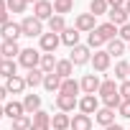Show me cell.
Here are the masks:
<instances>
[{
    "mask_svg": "<svg viewBox=\"0 0 130 130\" xmlns=\"http://www.w3.org/2000/svg\"><path fill=\"white\" fill-rule=\"evenodd\" d=\"M41 48H33V46H28V48H23L21 51V56H18V67H23L26 72H31V69H38V64H41Z\"/></svg>",
    "mask_w": 130,
    "mask_h": 130,
    "instance_id": "cell-1",
    "label": "cell"
},
{
    "mask_svg": "<svg viewBox=\"0 0 130 130\" xmlns=\"http://www.w3.org/2000/svg\"><path fill=\"white\" fill-rule=\"evenodd\" d=\"M21 31H23V36H28V38H41L46 31H43V21H38L36 15H26L23 21H21Z\"/></svg>",
    "mask_w": 130,
    "mask_h": 130,
    "instance_id": "cell-2",
    "label": "cell"
},
{
    "mask_svg": "<svg viewBox=\"0 0 130 130\" xmlns=\"http://www.w3.org/2000/svg\"><path fill=\"white\" fill-rule=\"evenodd\" d=\"M92 69H94V74H105V72H110V67H112V56L105 51V48H100V51H94L92 54Z\"/></svg>",
    "mask_w": 130,
    "mask_h": 130,
    "instance_id": "cell-3",
    "label": "cell"
},
{
    "mask_svg": "<svg viewBox=\"0 0 130 130\" xmlns=\"http://www.w3.org/2000/svg\"><path fill=\"white\" fill-rule=\"evenodd\" d=\"M69 61L74 64V67H84V64H89V61H92V48H89L87 43L74 46L72 54H69Z\"/></svg>",
    "mask_w": 130,
    "mask_h": 130,
    "instance_id": "cell-4",
    "label": "cell"
},
{
    "mask_svg": "<svg viewBox=\"0 0 130 130\" xmlns=\"http://www.w3.org/2000/svg\"><path fill=\"white\" fill-rule=\"evenodd\" d=\"M59 46H61V36H59V33L46 31V33L38 38V48H41V54H56Z\"/></svg>",
    "mask_w": 130,
    "mask_h": 130,
    "instance_id": "cell-5",
    "label": "cell"
},
{
    "mask_svg": "<svg viewBox=\"0 0 130 130\" xmlns=\"http://www.w3.org/2000/svg\"><path fill=\"white\" fill-rule=\"evenodd\" d=\"M74 28L79 33H92L97 28V18L92 13H79V15H74Z\"/></svg>",
    "mask_w": 130,
    "mask_h": 130,
    "instance_id": "cell-6",
    "label": "cell"
},
{
    "mask_svg": "<svg viewBox=\"0 0 130 130\" xmlns=\"http://www.w3.org/2000/svg\"><path fill=\"white\" fill-rule=\"evenodd\" d=\"M54 102H56V110L59 112H74L77 107H79V97H72V94H56L54 97Z\"/></svg>",
    "mask_w": 130,
    "mask_h": 130,
    "instance_id": "cell-7",
    "label": "cell"
},
{
    "mask_svg": "<svg viewBox=\"0 0 130 130\" xmlns=\"http://www.w3.org/2000/svg\"><path fill=\"white\" fill-rule=\"evenodd\" d=\"M79 84H82V94H97L100 92V84H102V79H100V74H84L82 79H79Z\"/></svg>",
    "mask_w": 130,
    "mask_h": 130,
    "instance_id": "cell-8",
    "label": "cell"
},
{
    "mask_svg": "<svg viewBox=\"0 0 130 130\" xmlns=\"http://www.w3.org/2000/svg\"><path fill=\"white\" fill-rule=\"evenodd\" d=\"M79 112H84V115H94L97 110H100V100H97V94H82L79 97V107H77Z\"/></svg>",
    "mask_w": 130,
    "mask_h": 130,
    "instance_id": "cell-9",
    "label": "cell"
},
{
    "mask_svg": "<svg viewBox=\"0 0 130 130\" xmlns=\"http://www.w3.org/2000/svg\"><path fill=\"white\" fill-rule=\"evenodd\" d=\"M0 36H3V41H18V38L23 36V31H21V23H15V21H8L5 26H0Z\"/></svg>",
    "mask_w": 130,
    "mask_h": 130,
    "instance_id": "cell-10",
    "label": "cell"
},
{
    "mask_svg": "<svg viewBox=\"0 0 130 130\" xmlns=\"http://www.w3.org/2000/svg\"><path fill=\"white\" fill-rule=\"evenodd\" d=\"M105 51H107L112 59H122V56L127 54V43H125L122 38H112V41L105 43Z\"/></svg>",
    "mask_w": 130,
    "mask_h": 130,
    "instance_id": "cell-11",
    "label": "cell"
},
{
    "mask_svg": "<svg viewBox=\"0 0 130 130\" xmlns=\"http://www.w3.org/2000/svg\"><path fill=\"white\" fill-rule=\"evenodd\" d=\"M33 15L38 21H48L54 15V3H51V0H38V3L33 5Z\"/></svg>",
    "mask_w": 130,
    "mask_h": 130,
    "instance_id": "cell-12",
    "label": "cell"
},
{
    "mask_svg": "<svg viewBox=\"0 0 130 130\" xmlns=\"http://www.w3.org/2000/svg\"><path fill=\"white\" fill-rule=\"evenodd\" d=\"M26 87H28V84H26V77H21V74L5 79V89H8V94H23Z\"/></svg>",
    "mask_w": 130,
    "mask_h": 130,
    "instance_id": "cell-13",
    "label": "cell"
},
{
    "mask_svg": "<svg viewBox=\"0 0 130 130\" xmlns=\"http://www.w3.org/2000/svg\"><path fill=\"white\" fill-rule=\"evenodd\" d=\"M51 130H72V115L69 112L51 115Z\"/></svg>",
    "mask_w": 130,
    "mask_h": 130,
    "instance_id": "cell-14",
    "label": "cell"
},
{
    "mask_svg": "<svg viewBox=\"0 0 130 130\" xmlns=\"http://www.w3.org/2000/svg\"><path fill=\"white\" fill-rule=\"evenodd\" d=\"M21 46H18V41H0V56L3 59H18L21 56Z\"/></svg>",
    "mask_w": 130,
    "mask_h": 130,
    "instance_id": "cell-15",
    "label": "cell"
},
{
    "mask_svg": "<svg viewBox=\"0 0 130 130\" xmlns=\"http://www.w3.org/2000/svg\"><path fill=\"white\" fill-rule=\"evenodd\" d=\"M21 102H23V107H26V115H31V117H33L38 110H43V107H41V94H33V92H31V94H26Z\"/></svg>",
    "mask_w": 130,
    "mask_h": 130,
    "instance_id": "cell-16",
    "label": "cell"
},
{
    "mask_svg": "<svg viewBox=\"0 0 130 130\" xmlns=\"http://www.w3.org/2000/svg\"><path fill=\"white\" fill-rule=\"evenodd\" d=\"M31 130H51V115H48L46 110H38V112L33 115Z\"/></svg>",
    "mask_w": 130,
    "mask_h": 130,
    "instance_id": "cell-17",
    "label": "cell"
},
{
    "mask_svg": "<svg viewBox=\"0 0 130 130\" xmlns=\"http://www.w3.org/2000/svg\"><path fill=\"white\" fill-rule=\"evenodd\" d=\"M107 18H110V23H115L117 28H120V26H125V23H130V15H127V10H125V8H110Z\"/></svg>",
    "mask_w": 130,
    "mask_h": 130,
    "instance_id": "cell-18",
    "label": "cell"
},
{
    "mask_svg": "<svg viewBox=\"0 0 130 130\" xmlns=\"http://www.w3.org/2000/svg\"><path fill=\"white\" fill-rule=\"evenodd\" d=\"M94 122L102 125V127L112 125V122H115V110H110V107H100V110L94 112Z\"/></svg>",
    "mask_w": 130,
    "mask_h": 130,
    "instance_id": "cell-19",
    "label": "cell"
},
{
    "mask_svg": "<svg viewBox=\"0 0 130 130\" xmlns=\"http://www.w3.org/2000/svg\"><path fill=\"white\" fill-rule=\"evenodd\" d=\"M79 38H82V33L74 28V26H69L67 31L61 33V43L64 46H69V48H74V46H79Z\"/></svg>",
    "mask_w": 130,
    "mask_h": 130,
    "instance_id": "cell-20",
    "label": "cell"
},
{
    "mask_svg": "<svg viewBox=\"0 0 130 130\" xmlns=\"http://www.w3.org/2000/svg\"><path fill=\"white\" fill-rule=\"evenodd\" d=\"M46 26H48V31H51V33H59V36L69 28V26H67V18H64V15H56V13L46 21Z\"/></svg>",
    "mask_w": 130,
    "mask_h": 130,
    "instance_id": "cell-21",
    "label": "cell"
},
{
    "mask_svg": "<svg viewBox=\"0 0 130 130\" xmlns=\"http://www.w3.org/2000/svg\"><path fill=\"white\" fill-rule=\"evenodd\" d=\"M117 87H120V84H117L112 77H105V79H102V84H100L97 97H102V100H105V97H110V94H117Z\"/></svg>",
    "mask_w": 130,
    "mask_h": 130,
    "instance_id": "cell-22",
    "label": "cell"
},
{
    "mask_svg": "<svg viewBox=\"0 0 130 130\" xmlns=\"http://www.w3.org/2000/svg\"><path fill=\"white\" fill-rule=\"evenodd\" d=\"M72 130H92V115H72Z\"/></svg>",
    "mask_w": 130,
    "mask_h": 130,
    "instance_id": "cell-23",
    "label": "cell"
},
{
    "mask_svg": "<svg viewBox=\"0 0 130 130\" xmlns=\"http://www.w3.org/2000/svg\"><path fill=\"white\" fill-rule=\"evenodd\" d=\"M56 64H59L56 54H43V56H41V64H38V69H41L43 74H54V72H56Z\"/></svg>",
    "mask_w": 130,
    "mask_h": 130,
    "instance_id": "cell-24",
    "label": "cell"
},
{
    "mask_svg": "<svg viewBox=\"0 0 130 130\" xmlns=\"http://www.w3.org/2000/svg\"><path fill=\"white\" fill-rule=\"evenodd\" d=\"M112 79H115V82H125V79H130V61L120 59V61L115 64V74H112Z\"/></svg>",
    "mask_w": 130,
    "mask_h": 130,
    "instance_id": "cell-25",
    "label": "cell"
},
{
    "mask_svg": "<svg viewBox=\"0 0 130 130\" xmlns=\"http://www.w3.org/2000/svg\"><path fill=\"white\" fill-rule=\"evenodd\" d=\"M61 82H64V79H61L56 72H54V74H46V77H43V89H46V92H51V94H54V92L59 94V89H61Z\"/></svg>",
    "mask_w": 130,
    "mask_h": 130,
    "instance_id": "cell-26",
    "label": "cell"
},
{
    "mask_svg": "<svg viewBox=\"0 0 130 130\" xmlns=\"http://www.w3.org/2000/svg\"><path fill=\"white\" fill-rule=\"evenodd\" d=\"M21 115H26V107H23V102H18V100H10V102H5V117L15 120V117H21Z\"/></svg>",
    "mask_w": 130,
    "mask_h": 130,
    "instance_id": "cell-27",
    "label": "cell"
},
{
    "mask_svg": "<svg viewBox=\"0 0 130 130\" xmlns=\"http://www.w3.org/2000/svg\"><path fill=\"white\" fill-rule=\"evenodd\" d=\"M61 94H72V97H77L79 92H82V84L74 79V77H69V79H64L61 82V89H59Z\"/></svg>",
    "mask_w": 130,
    "mask_h": 130,
    "instance_id": "cell-28",
    "label": "cell"
},
{
    "mask_svg": "<svg viewBox=\"0 0 130 130\" xmlns=\"http://www.w3.org/2000/svg\"><path fill=\"white\" fill-rule=\"evenodd\" d=\"M97 33H100V36L105 38V43H107V41L117 38V26L110 23V21H107V23H100V26H97Z\"/></svg>",
    "mask_w": 130,
    "mask_h": 130,
    "instance_id": "cell-29",
    "label": "cell"
},
{
    "mask_svg": "<svg viewBox=\"0 0 130 130\" xmlns=\"http://www.w3.org/2000/svg\"><path fill=\"white\" fill-rule=\"evenodd\" d=\"M43 72L41 69H31V72H26V84L31 87V89H36V87H43Z\"/></svg>",
    "mask_w": 130,
    "mask_h": 130,
    "instance_id": "cell-30",
    "label": "cell"
},
{
    "mask_svg": "<svg viewBox=\"0 0 130 130\" xmlns=\"http://www.w3.org/2000/svg\"><path fill=\"white\" fill-rule=\"evenodd\" d=\"M18 74V59H5L3 61V67H0V77L3 79H10Z\"/></svg>",
    "mask_w": 130,
    "mask_h": 130,
    "instance_id": "cell-31",
    "label": "cell"
},
{
    "mask_svg": "<svg viewBox=\"0 0 130 130\" xmlns=\"http://www.w3.org/2000/svg\"><path fill=\"white\" fill-rule=\"evenodd\" d=\"M56 74H59L61 79H69V77L74 74V64H72L69 59H59V64H56Z\"/></svg>",
    "mask_w": 130,
    "mask_h": 130,
    "instance_id": "cell-32",
    "label": "cell"
},
{
    "mask_svg": "<svg viewBox=\"0 0 130 130\" xmlns=\"http://www.w3.org/2000/svg\"><path fill=\"white\" fill-rule=\"evenodd\" d=\"M89 13L97 18V15H107L110 13V5L107 0H89Z\"/></svg>",
    "mask_w": 130,
    "mask_h": 130,
    "instance_id": "cell-33",
    "label": "cell"
},
{
    "mask_svg": "<svg viewBox=\"0 0 130 130\" xmlns=\"http://www.w3.org/2000/svg\"><path fill=\"white\" fill-rule=\"evenodd\" d=\"M31 125H33L31 115H21V117L10 120V130H31Z\"/></svg>",
    "mask_w": 130,
    "mask_h": 130,
    "instance_id": "cell-34",
    "label": "cell"
},
{
    "mask_svg": "<svg viewBox=\"0 0 130 130\" xmlns=\"http://www.w3.org/2000/svg\"><path fill=\"white\" fill-rule=\"evenodd\" d=\"M74 10V0H54V13L56 15H67Z\"/></svg>",
    "mask_w": 130,
    "mask_h": 130,
    "instance_id": "cell-35",
    "label": "cell"
},
{
    "mask_svg": "<svg viewBox=\"0 0 130 130\" xmlns=\"http://www.w3.org/2000/svg\"><path fill=\"white\" fill-rule=\"evenodd\" d=\"M87 46H89L92 51H100V48L105 46V38H102V36L97 33V28H94L92 33H87Z\"/></svg>",
    "mask_w": 130,
    "mask_h": 130,
    "instance_id": "cell-36",
    "label": "cell"
},
{
    "mask_svg": "<svg viewBox=\"0 0 130 130\" xmlns=\"http://www.w3.org/2000/svg\"><path fill=\"white\" fill-rule=\"evenodd\" d=\"M5 3H8V13H13V15L26 13V8H28V3H26V0H5Z\"/></svg>",
    "mask_w": 130,
    "mask_h": 130,
    "instance_id": "cell-37",
    "label": "cell"
},
{
    "mask_svg": "<svg viewBox=\"0 0 130 130\" xmlns=\"http://www.w3.org/2000/svg\"><path fill=\"white\" fill-rule=\"evenodd\" d=\"M102 102H105L102 107H110V110H117V107L122 105V97H120V92H117V94H110V97H105Z\"/></svg>",
    "mask_w": 130,
    "mask_h": 130,
    "instance_id": "cell-38",
    "label": "cell"
},
{
    "mask_svg": "<svg viewBox=\"0 0 130 130\" xmlns=\"http://www.w3.org/2000/svg\"><path fill=\"white\" fill-rule=\"evenodd\" d=\"M117 38H122L125 43H130V23H125V26L117 28Z\"/></svg>",
    "mask_w": 130,
    "mask_h": 130,
    "instance_id": "cell-39",
    "label": "cell"
},
{
    "mask_svg": "<svg viewBox=\"0 0 130 130\" xmlns=\"http://www.w3.org/2000/svg\"><path fill=\"white\" fill-rule=\"evenodd\" d=\"M117 92H120V97H122V100H130V79H125V82H120V87H117Z\"/></svg>",
    "mask_w": 130,
    "mask_h": 130,
    "instance_id": "cell-40",
    "label": "cell"
},
{
    "mask_svg": "<svg viewBox=\"0 0 130 130\" xmlns=\"http://www.w3.org/2000/svg\"><path fill=\"white\" fill-rule=\"evenodd\" d=\"M117 115L125 117V120H130V100H122V105L117 107Z\"/></svg>",
    "mask_w": 130,
    "mask_h": 130,
    "instance_id": "cell-41",
    "label": "cell"
},
{
    "mask_svg": "<svg viewBox=\"0 0 130 130\" xmlns=\"http://www.w3.org/2000/svg\"><path fill=\"white\" fill-rule=\"evenodd\" d=\"M125 3H127V0H107L110 8H125Z\"/></svg>",
    "mask_w": 130,
    "mask_h": 130,
    "instance_id": "cell-42",
    "label": "cell"
},
{
    "mask_svg": "<svg viewBox=\"0 0 130 130\" xmlns=\"http://www.w3.org/2000/svg\"><path fill=\"white\" fill-rule=\"evenodd\" d=\"M5 97H8V89L5 84H0V105H5Z\"/></svg>",
    "mask_w": 130,
    "mask_h": 130,
    "instance_id": "cell-43",
    "label": "cell"
},
{
    "mask_svg": "<svg viewBox=\"0 0 130 130\" xmlns=\"http://www.w3.org/2000/svg\"><path fill=\"white\" fill-rule=\"evenodd\" d=\"M105 130H125V127H122V125H120V122H112V125H107V127H105Z\"/></svg>",
    "mask_w": 130,
    "mask_h": 130,
    "instance_id": "cell-44",
    "label": "cell"
},
{
    "mask_svg": "<svg viewBox=\"0 0 130 130\" xmlns=\"http://www.w3.org/2000/svg\"><path fill=\"white\" fill-rule=\"evenodd\" d=\"M8 10V3H5V0H0V13H5Z\"/></svg>",
    "mask_w": 130,
    "mask_h": 130,
    "instance_id": "cell-45",
    "label": "cell"
},
{
    "mask_svg": "<svg viewBox=\"0 0 130 130\" xmlns=\"http://www.w3.org/2000/svg\"><path fill=\"white\" fill-rule=\"evenodd\" d=\"M0 117H5V105H0Z\"/></svg>",
    "mask_w": 130,
    "mask_h": 130,
    "instance_id": "cell-46",
    "label": "cell"
},
{
    "mask_svg": "<svg viewBox=\"0 0 130 130\" xmlns=\"http://www.w3.org/2000/svg\"><path fill=\"white\" fill-rule=\"evenodd\" d=\"M125 10H127V15H130V0H127V3H125Z\"/></svg>",
    "mask_w": 130,
    "mask_h": 130,
    "instance_id": "cell-47",
    "label": "cell"
},
{
    "mask_svg": "<svg viewBox=\"0 0 130 130\" xmlns=\"http://www.w3.org/2000/svg\"><path fill=\"white\" fill-rule=\"evenodd\" d=\"M26 3H33V5H36V3H38V0H26Z\"/></svg>",
    "mask_w": 130,
    "mask_h": 130,
    "instance_id": "cell-48",
    "label": "cell"
},
{
    "mask_svg": "<svg viewBox=\"0 0 130 130\" xmlns=\"http://www.w3.org/2000/svg\"><path fill=\"white\" fill-rule=\"evenodd\" d=\"M3 61H5V59H3V56H0V67H3Z\"/></svg>",
    "mask_w": 130,
    "mask_h": 130,
    "instance_id": "cell-49",
    "label": "cell"
},
{
    "mask_svg": "<svg viewBox=\"0 0 130 130\" xmlns=\"http://www.w3.org/2000/svg\"><path fill=\"white\" fill-rule=\"evenodd\" d=\"M127 54H130V43H127Z\"/></svg>",
    "mask_w": 130,
    "mask_h": 130,
    "instance_id": "cell-50",
    "label": "cell"
}]
</instances>
